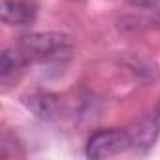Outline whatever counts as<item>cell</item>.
<instances>
[{"label":"cell","instance_id":"obj_1","mask_svg":"<svg viewBox=\"0 0 160 160\" xmlns=\"http://www.w3.org/2000/svg\"><path fill=\"white\" fill-rule=\"evenodd\" d=\"M72 38L62 32H32L21 36L19 49L25 53L28 62L32 60H51L72 49Z\"/></svg>","mask_w":160,"mask_h":160},{"label":"cell","instance_id":"obj_2","mask_svg":"<svg viewBox=\"0 0 160 160\" xmlns=\"http://www.w3.org/2000/svg\"><path fill=\"white\" fill-rule=\"evenodd\" d=\"M126 149H130L128 132L117 130V128H108V130H98L89 138L85 154L89 158L100 160V158H109L119 152H124Z\"/></svg>","mask_w":160,"mask_h":160},{"label":"cell","instance_id":"obj_3","mask_svg":"<svg viewBox=\"0 0 160 160\" xmlns=\"http://www.w3.org/2000/svg\"><path fill=\"white\" fill-rule=\"evenodd\" d=\"M126 132L130 136V149L147 151L160 134V100L147 113H143Z\"/></svg>","mask_w":160,"mask_h":160},{"label":"cell","instance_id":"obj_4","mask_svg":"<svg viewBox=\"0 0 160 160\" xmlns=\"http://www.w3.org/2000/svg\"><path fill=\"white\" fill-rule=\"evenodd\" d=\"M38 15V6L34 0H4L0 6V19L4 25L25 27L30 25Z\"/></svg>","mask_w":160,"mask_h":160},{"label":"cell","instance_id":"obj_5","mask_svg":"<svg viewBox=\"0 0 160 160\" xmlns=\"http://www.w3.org/2000/svg\"><path fill=\"white\" fill-rule=\"evenodd\" d=\"M28 64V58L19 47H8L0 53V79L8 81L13 75H17L25 66Z\"/></svg>","mask_w":160,"mask_h":160},{"label":"cell","instance_id":"obj_6","mask_svg":"<svg viewBox=\"0 0 160 160\" xmlns=\"http://www.w3.org/2000/svg\"><path fill=\"white\" fill-rule=\"evenodd\" d=\"M23 102L36 117H40L43 121L53 119L55 113H57V108H58L57 96H53V94H30Z\"/></svg>","mask_w":160,"mask_h":160},{"label":"cell","instance_id":"obj_7","mask_svg":"<svg viewBox=\"0 0 160 160\" xmlns=\"http://www.w3.org/2000/svg\"><path fill=\"white\" fill-rule=\"evenodd\" d=\"M132 6H138V8H154L160 0H128Z\"/></svg>","mask_w":160,"mask_h":160},{"label":"cell","instance_id":"obj_8","mask_svg":"<svg viewBox=\"0 0 160 160\" xmlns=\"http://www.w3.org/2000/svg\"><path fill=\"white\" fill-rule=\"evenodd\" d=\"M154 23H156V25L160 27V10H158V12L154 13Z\"/></svg>","mask_w":160,"mask_h":160}]
</instances>
